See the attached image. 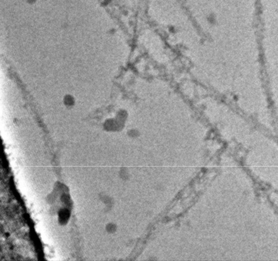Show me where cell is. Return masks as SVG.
<instances>
[{
  "label": "cell",
  "mask_w": 278,
  "mask_h": 261,
  "mask_svg": "<svg viewBox=\"0 0 278 261\" xmlns=\"http://www.w3.org/2000/svg\"><path fill=\"white\" fill-rule=\"evenodd\" d=\"M37 0H26V2H28V3H30V4H33V3H35V2H36Z\"/></svg>",
  "instance_id": "cell-1"
}]
</instances>
